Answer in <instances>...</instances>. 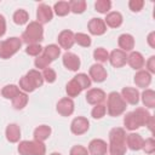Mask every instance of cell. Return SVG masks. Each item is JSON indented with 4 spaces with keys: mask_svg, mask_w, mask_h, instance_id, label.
Segmentation results:
<instances>
[{
    "mask_svg": "<svg viewBox=\"0 0 155 155\" xmlns=\"http://www.w3.org/2000/svg\"><path fill=\"white\" fill-rule=\"evenodd\" d=\"M21 39H22V42H24L27 45L40 44L44 40V28H42V24H40L36 21L29 22V24L27 25L25 30L23 31Z\"/></svg>",
    "mask_w": 155,
    "mask_h": 155,
    "instance_id": "cell-1",
    "label": "cell"
},
{
    "mask_svg": "<svg viewBox=\"0 0 155 155\" xmlns=\"http://www.w3.org/2000/svg\"><path fill=\"white\" fill-rule=\"evenodd\" d=\"M126 102L119 92H110L107 98V111L110 116H119L126 110Z\"/></svg>",
    "mask_w": 155,
    "mask_h": 155,
    "instance_id": "cell-2",
    "label": "cell"
},
{
    "mask_svg": "<svg viewBox=\"0 0 155 155\" xmlns=\"http://www.w3.org/2000/svg\"><path fill=\"white\" fill-rule=\"evenodd\" d=\"M19 155H45L46 147L39 140H22L18 145Z\"/></svg>",
    "mask_w": 155,
    "mask_h": 155,
    "instance_id": "cell-3",
    "label": "cell"
},
{
    "mask_svg": "<svg viewBox=\"0 0 155 155\" xmlns=\"http://www.w3.org/2000/svg\"><path fill=\"white\" fill-rule=\"evenodd\" d=\"M22 46V40L17 36L8 38L4 41H0V58L7 59L11 58Z\"/></svg>",
    "mask_w": 155,
    "mask_h": 155,
    "instance_id": "cell-4",
    "label": "cell"
},
{
    "mask_svg": "<svg viewBox=\"0 0 155 155\" xmlns=\"http://www.w3.org/2000/svg\"><path fill=\"white\" fill-rule=\"evenodd\" d=\"M88 128H90V121L84 116L75 117L71 121V125H70V131L76 136L84 134L85 132L88 131Z\"/></svg>",
    "mask_w": 155,
    "mask_h": 155,
    "instance_id": "cell-5",
    "label": "cell"
},
{
    "mask_svg": "<svg viewBox=\"0 0 155 155\" xmlns=\"http://www.w3.org/2000/svg\"><path fill=\"white\" fill-rule=\"evenodd\" d=\"M88 74H90V79L94 82H103L108 76V73H107L105 68L99 63L92 64L90 67Z\"/></svg>",
    "mask_w": 155,
    "mask_h": 155,
    "instance_id": "cell-6",
    "label": "cell"
},
{
    "mask_svg": "<svg viewBox=\"0 0 155 155\" xmlns=\"http://www.w3.org/2000/svg\"><path fill=\"white\" fill-rule=\"evenodd\" d=\"M105 99H107L105 92L101 88H90L86 93V101L88 104H92V105L103 104Z\"/></svg>",
    "mask_w": 155,
    "mask_h": 155,
    "instance_id": "cell-7",
    "label": "cell"
},
{
    "mask_svg": "<svg viewBox=\"0 0 155 155\" xmlns=\"http://www.w3.org/2000/svg\"><path fill=\"white\" fill-rule=\"evenodd\" d=\"M53 17V11L52 8L46 5V4H40L36 8V22H39L40 24H45L48 23Z\"/></svg>",
    "mask_w": 155,
    "mask_h": 155,
    "instance_id": "cell-8",
    "label": "cell"
},
{
    "mask_svg": "<svg viewBox=\"0 0 155 155\" xmlns=\"http://www.w3.org/2000/svg\"><path fill=\"white\" fill-rule=\"evenodd\" d=\"M108 61L110 62V64L114 68H121L127 63V54H126V52L121 51L120 48H116L110 52Z\"/></svg>",
    "mask_w": 155,
    "mask_h": 155,
    "instance_id": "cell-9",
    "label": "cell"
},
{
    "mask_svg": "<svg viewBox=\"0 0 155 155\" xmlns=\"http://www.w3.org/2000/svg\"><path fill=\"white\" fill-rule=\"evenodd\" d=\"M57 111L59 115L62 116H70L74 113V102L71 98L69 97H64L62 99H59V102L57 103Z\"/></svg>",
    "mask_w": 155,
    "mask_h": 155,
    "instance_id": "cell-10",
    "label": "cell"
},
{
    "mask_svg": "<svg viewBox=\"0 0 155 155\" xmlns=\"http://www.w3.org/2000/svg\"><path fill=\"white\" fill-rule=\"evenodd\" d=\"M57 40H58L59 46H61L62 48L67 50V51H68L69 48H71L73 45L75 44V40H74V33H73L71 30H68V29L62 30V31L58 34Z\"/></svg>",
    "mask_w": 155,
    "mask_h": 155,
    "instance_id": "cell-11",
    "label": "cell"
},
{
    "mask_svg": "<svg viewBox=\"0 0 155 155\" xmlns=\"http://www.w3.org/2000/svg\"><path fill=\"white\" fill-rule=\"evenodd\" d=\"M108 150V144L103 139H92L88 144V154L91 155H105Z\"/></svg>",
    "mask_w": 155,
    "mask_h": 155,
    "instance_id": "cell-12",
    "label": "cell"
},
{
    "mask_svg": "<svg viewBox=\"0 0 155 155\" xmlns=\"http://www.w3.org/2000/svg\"><path fill=\"white\" fill-rule=\"evenodd\" d=\"M87 28H88V31L92 34V35H103L105 31H107V25L104 23V21L102 18H92L90 19L88 24H87Z\"/></svg>",
    "mask_w": 155,
    "mask_h": 155,
    "instance_id": "cell-13",
    "label": "cell"
},
{
    "mask_svg": "<svg viewBox=\"0 0 155 155\" xmlns=\"http://www.w3.org/2000/svg\"><path fill=\"white\" fill-rule=\"evenodd\" d=\"M63 65L68 69V70H71V71H76L79 68H80V58L73 53V52H65L63 54Z\"/></svg>",
    "mask_w": 155,
    "mask_h": 155,
    "instance_id": "cell-14",
    "label": "cell"
},
{
    "mask_svg": "<svg viewBox=\"0 0 155 155\" xmlns=\"http://www.w3.org/2000/svg\"><path fill=\"white\" fill-rule=\"evenodd\" d=\"M120 94L124 101L131 105H136L139 102V92L134 87H124Z\"/></svg>",
    "mask_w": 155,
    "mask_h": 155,
    "instance_id": "cell-15",
    "label": "cell"
},
{
    "mask_svg": "<svg viewBox=\"0 0 155 155\" xmlns=\"http://www.w3.org/2000/svg\"><path fill=\"white\" fill-rule=\"evenodd\" d=\"M127 63L130 64V67L134 70H142V68L145 64L144 57L140 52L138 51H133L130 53V56H127Z\"/></svg>",
    "mask_w": 155,
    "mask_h": 155,
    "instance_id": "cell-16",
    "label": "cell"
},
{
    "mask_svg": "<svg viewBox=\"0 0 155 155\" xmlns=\"http://www.w3.org/2000/svg\"><path fill=\"white\" fill-rule=\"evenodd\" d=\"M125 143H126V147L130 148L131 150H140L143 148L144 139L138 133H130L126 136Z\"/></svg>",
    "mask_w": 155,
    "mask_h": 155,
    "instance_id": "cell-17",
    "label": "cell"
},
{
    "mask_svg": "<svg viewBox=\"0 0 155 155\" xmlns=\"http://www.w3.org/2000/svg\"><path fill=\"white\" fill-rule=\"evenodd\" d=\"M134 84L138 86V87H142V88H145L150 85L151 82V74L148 73L147 70H138L134 75Z\"/></svg>",
    "mask_w": 155,
    "mask_h": 155,
    "instance_id": "cell-18",
    "label": "cell"
},
{
    "mask_svg": "<svg viewBox=\"0 0 155 155\" xmlns=\"http://www.w3.org/2000/svg\"><path fill=\"white\" fill-rule=\"evenodd\" d=\"M117 44L121 51L128 52L132 51V48L134 47V39L131 34H121L117 39Z\"/></svg>",
    "mask_w": 155,
    "mask_h": 155,
    "instance_id": "cell-19",
    "label": "cell"
},
{
    "mask_svg": "<svg viewBox=\"0 0 155 155\" xmlns=\"http://www.w3.org/2000/svg\"><path fill=\"white\" fill-rule=\"evenodd\" d=\"M5 134H6V139L10 143H17L21 138V128L17 124H10L6 127Z\"/></svg>",
    "mask_w": 155,
    "mask_h": 155,
    "instance_id": "cell-20",
    "label": "cell"
},
{
    "mask_svg": "<svg viewBox=\"0 0 155 155\" xmlns=\"http://www.w3.org/2000/svg\"><path fill=\"white\" fill-rule=\"evenodd\" d=\"M103 21H104L105 25H108L110 28H119L122 24V15L120 12L113 11V12H109Z\"/></svg>",
    "mask_w": 155,
    "mask_h": 155,
    "instance_id": "cell-21",
    "label": "cell"
},
{
    "mask_svg": "<svg viewBox=\"0 0 155 155\" xmlns=\"http://www.w3.org/2000/svg\"><path fill=\"white\" fill-rule=\"evenodd\" d=\"M25 76H27V79L29 80V82L31 84V86H33L35 90L39 88V87H41L42 84H44L42 74H41L39 70L31 69V70H29V71L25 74Z\"/></svg>",
    "mask_w": 155,
    "mask_h": 155,
    "instance_id": "cell-22",
    "label": "cell"
},
{
    "mask_svg": "<svg viewBox=\"0 0 155 155\" xmlns=\"http://www.w3.org/2000/svg\"><path fill=\"white\" fill-rule=\"evenodd\" d=\"M59 54H61V48H59L57 45H54V44L47 45V46L44 47V50H42V56H44L45 58H47L51 63H52L53 61H56Z\"/></svg>",
    "mask_w": 155,
    "mask_h": 155,
    "instance_id": "cell-23",
    "label": "cell"
},
{
    "mask_svg": "<svg viewBox=\"0 0 155 155\" xmlns=\"http://www.w3.org/2000/svg\"><path fill=\"white\" fill-rule=\"evenodd\" d=\"M126 132L121 127H114L109 132V140L110 143H125L126 140Z\"/></svg>",
    "mask_w": 155,
    "mask_h": 155,
    "instance_id": "cell-24",
    "label": "cell"
},
{
    "mask_svg": "<svg viewBox=\"0 0 155 155\" xmlns=\"http://www.w3.org/2000/svg\"><path fill=\"white\" fill-rule=\"evenodd\" d=\"M51 134V127L47 125H40L34 130V139L39 142L46 140Z\"/></svg>",
    "mask_w": 155,
    "mask_h": 155,
    "instance_id": "cell-25",
    "label": "cell"
},
{
    "mask_svg": "<svg viewBox=\"0 0 155 155\" xmlns=\"http://www.w3.org/2000/svg\"><path fill=\"white\" fill-rule=\"evenodd\" d=\"M133 114L136 115V117H137V120L139 122V126H147L148 122H149V120L153 116L145 108H137L133 111Z\"/></svg>",
    "mask_w": 155,
    "mask_h": 155,
    "instance_id": "cell-26",
    "label": "cell"
},
{
    "mask_svg": "<svg viewBox=\"0 0 155 155\" xmlns=\"http://www.w3.org/2000/svg\"><path fill=\"white\" fill-rule=\"evenodd\" d=\"M19 93H21L19 87H18L17 85H13V84L6 85V86L1 90V94H2V97L6 98V99H13V98H15L16 96H18Z\"/></svg>",
    "mask_w": 155,
    "mask_h": 155,
    "instance_id": "cell-27",
    "label": "cell"
},
{
    "mask_svg": "<svg viewBox=\"0 0 155 155\" xmlns=\"http://www.w3.org/2000/svg\"><path fill=\"white\" fill-rule=\"evenodd\" d=\"M124 125L130 131H134V130H137V128L140 127L139 126V122H138V120L136 117V115L133 114V111L132 113H127L125 115V117H124Z\"/></svg>",
    "mask_w": 155,
    "mask_h": 155,
    "instance_id": "cell-28",
    "label": "cell"
},
{
    "mask_svg": "<svg viewBox=\"0 0 155 155\" xmlns=\"http://www.w3.org/2000/svg\"><path fill=\"white\" fill-rule=\"evenodd\" d=\"M81 87L78 85V82L74 80V79H71L68 84H67V86H65V92H67V94H68V97H70V98H74V97H78L80 93H81Z\"/></svg>",
    "mask_w": 155,
    "mask_h": 155,
    "instance_id": "cell-29",
    "label": "cell"
},
{
    "mask_svg": "<svg viewBox=\"0 0 155 155\" xmlns=\"http://www.w3.org/2000/svg\"><path fill=\"white\" fill-rule=\"evenodd\" d=\"M142 102L145 107L148 108H154L155 107V92L150 88H147L142 93Z\"/></svg>",
    "mask_w": 155,
    "mask_h": 155,
    "instance_id": "cell-30",
    "label": "cell"
},
{
    "mask_svg": "<svg viewBox=\"0 0 155 155\" xmlns=\"http://www.w3.org/2000/svg\"><path fill=\"white\" fill-rule=\"evenodd\" d=\"M28 103V96L27 93L24 92H21L18 96H16L13 99H12V107L16 109V110H21L23 109Z\"/></svg>",
    "mask_w": 155,
    "mask_h": 155,
    "instance_id": "cell-31",
    "label": "cell"
},
{
    "mask_svg": "<svg viewBox=\"0 0 155 155\" xmlns=\"http://www.w3.org/2000/svg\"><path fill=\"white\" fill-rule=\"evenodd\" d=\"M68 4L70 7V11L73 13L80 15V13L85 12V10H86V1L85 0H71Z\"/></svg>",
    "mask_w": 155,
    "mask_h": 155,
    "instance_id": "cell-32",
    "label": "cell"
},
{
    "mask_svg": "<svg viewBox=\"0 0 155 155\" xmlns=\"http://www.w3.org/2000/svg\"><path fill=\"white\" fill-rule=\"evenodd\" d=\"M53 10H54V13L57 16H59V17H64L70 12V7H69V4L67 1L56 2L54 6H53Z\"/></svg>",
    "mask_w": 155,
    "mask_h": 155,
    "instance_id": "cell-33",
    "label": "cell"
},
{
    "mask_svg": "<svg viewBox=\"0 0 155 155\" xmlns=\"http://www.w3.org/2000/svg\"><path fill=\"white\" fill-rule=\"evenodd\" d=\"M28 21H29V15H28V12H27L25 10L19 8V10H17V11L13 13V22H15L16 24L23 25V24H25Z\"/></svg>",
    "mask_w": 155,
    "mask_h": 155,
    "instance_id": "cell-34",
    "label": "cell"
},
{
    "mask_svg": "<svg viewBox=\"0 0 155 155\" xmlns=\"http://www.w3.org/2000/svg\"><path fill=\"white\" fill-rule=\"evenodd\" d=\"M73 79L78 82V85L81 87V90H86V88L91 87V79H90V76H87L84 73H80V74L75 75Z\"/></svg>",
    "mask_w": 155,
    "mask_h": 155,
    "instance_id": "cell-35",
    "label": "cell"
},
{
    "mask_svg": "<svg viewBox=\"0 0 155 155\" xmlns=\"http://www.w3.org/2000/svg\"><path fill=\"white\" fill-rule=\"evenodd\" d=\"M126 148V143H109L110 155H125Z\"/></svg>",
    "mask_w": 155,
    "mask_h": 155,
    "instance_id": "cell-36",
    "label": "cell"
},
{
    "mask_svg": "<svg viewBox=\"0 0 155 155\" xmlns=\"http://www.w3.org/2000/svg\"><path fill=\"white\" fill-rule=\"evenodd\" d=\"M74 40L78 45L82 46V47H88L91 46V38L85 34V33H76L74 34Z\"/></svg>",
    "mask_w": 155,
    "mask_h": 155,
    "instance_id": "cell-37",
    "label": "cell"
},
{
    "mask_svg": "<svg viewBox=\"0 0 155 155\" xmlns=\"http://www.w3.org/2000/svg\"><path fill=\"white\" fill-rule=\"evenodd\" d=\"M93 58L99 62V63H105L108 59H109V53L105 48L103 47H97L94 51H93Z\"/></svg>",
    "mask_w": 155,
    "mask_h": 155,
    "instance_id": "cell-38",
    "label": "cell"
},
{
    "mask_svg": "<svg viewBox=\"0 0 155 155\" xmlns=\"http://www.w3.org/2000/svg\"><path fill=\"white\" fill-rule=\"evenodd\" d=\"M111 7V2L109 0H98L94 4V8L96 11H98L99 13H107Z\"/></svg>",
    "mask_w": 155,
    "mask_h": 155,
    "instance_id": "cell-39",
    "label": "cell"
},
{
    "mask_svg": "<svg viewBox=\"0 0 155 155\" xmlns=\"http://www.w3.org/2000/svg\"><path fill=\"white\" fill-rule=\"evenodd\" d=\"M42 50H44V47H41L40 44H31V45H27L25 52L29 56L38 57V56H40V53L42 52Z\"/></svg>",
    "mask_w": 155,
    "mask_h": 155,
    "instance_id": "cell-40",
    "label": "cell"
},
{
    "mask_svg": "<svg viewBox=\"0 0 155 155\" xmlns=\"http://www.w3.org/2000/svg\"><path fill=\"white\" fill-rule=\"evenodd\" d=\"M107 113V107L104 104H97L93 107L92 111H91V115L93 119H102Z\"/></svg>",
    "mask_w": 155,
    "mask_h": 155,
    "instance_id": "cell-41",
    "label": "cell"
},
{
    "mask_svg": "<svg viewBox=\"0 0 155 155\" xmlns=\"http://www.w3.org/2000/svg\"><path fill=\"white\" fill-rule=\"evenodd\" d=\"M41 74H42L44 80H45L46 82H48V84L54 82V81H56V79H57L56 71H54L52 68H46V69H44V71H42Z\"/></svg>",
    "mask_w": 155,
    "mask_h": 155,
    "instance_id": "cell-42",
    "label": "cell"
},
{
    "mask_svg": "<svg viewBox=\"0 0 155 155\" xmlns=\"http://www.w3.org/2000/svg\"><path fill=\"white\" fill-rule=\"evenodd\" d=\"M142 149L144 150L145 154H153L155 151V140H154V138L150 137V138L145 139L144 143H143V148Z\"/></svg>",
    "mask_w": 155,
    "mask_h": 155,
    "instance_id": "cell-43",
    "label": "cell"
},
{
    "mask_svg": "<svg viewBox=\"0 0 155 155\" xmlns=\"http://www.w3.org/2000/svg\"><path fill=\"white\" fill-rule=\"evenodd\" d=\"M34 64H35V67H36L38 69H46V68H48V65L51 64V62L41 54V56H38V57L35 58Z\"/></svg>",
    "mask_w": 155,
    "mask_h": 155,
    "instance_id": "cell-44",
    "label": "cell"
},
{
    "mask_svg": "<svg viewBox=\"0 0 155 155\" xmlns=\"http://www.w3.org/2000/svg\"><path fill=\"white\" fill-rule=\"evenodd\" d=\"M19 90H22L24 92H33V91H35V88L31 86V84L29 82V80L27 79L25 75L23 78H21V80H19Z\"/></svg>",
    "mask_w": 155,
    "mask_h": 155,
    "instance_id": "cell-45",
    "label": "cell"
},
{
    "mask_svg": "<svg viewBox=\"0 0 155 155\" xmlns=\"http://www.w3.org/2000/svg\"><path fill=\"white\" fill-rule=\"evenodd\" d=\"M143 6H144L143 0H130V2H128V7L133 12H139L143 8Z\"/></svg>",
    "mask_w": 155,
    "mask_h": 155,
    "instance_id": "cell-46",
    "label": "cell"
},
{
    "mask_svg": "<svg viewBox=\"0 0 155 155\" xmlns=\"http://www.w3.org/2000/svg\"><path fill=\"white\" fill-rule=\"evenodd\" d=\"M69 155H90V154H88V150L85 147H82V145H74L70 149Z\"/></svg>",
    "mask_w": 155,
    "mask_h": 155,
    "instance_id": "cell-47",
    "label": "cell"
},
{
    "mask_svg": "<svg viewBox=\"0 0 155 155\" xmlns=\"http://www.w3.org/2000/svg\"><path fill=\"white\" fill-rule=\"evenodd\" d=\"M145 65H147V71L150 74H154L155 73V56H151L145 63Z\"/></svg>",
    "mask_w": 155,
    "mask_h": 155,
    "instance_id": "cell-48",
    "label": "cell"
},
{
    "mask_svg": "<svg viewBox=\"0 0 155 155\" xmlns=\"http://www.w3.org/2000/svg\"><path fill=\"white\" fill-rule=\"evenodd\" d=\"M6 31V19L2 15H0V36H2Z\"/></svg>",
    "mask_w": 155,
    "mask_h": 155,
    "instance_id": "cell-49",
    "label": "cell"
},
{
    "mask_svg": "<svg viewBox=\"0 0 155 155\" xmlns=\"http://www.w3.org/2000/svg\"><path fill=\"white\" fill-rule=\"evenodd\" d=\"M147 40H148V44L150 45V47L154 48V47H155V33L151 31V33L148 35V39H147Z\"/></svg>",
    "mask_w": 155,
    "mask_h": 155,
    "instance_id": "cell-50",
    "label": "cell"
},
{
    "mask_svg": "<svg viewBox=\"0 0 155 155\" xmlns=\"http://www.w3.org/2000/svg\"><path fill=\"white\" fill-rule=\"evenodd\" d=\"M148 128H149V131L150 132H153L154 131V116H151V119L149 120V122H148Z\"/></svg>",
    "mask_w": 155,
    "mask_h": 155,
    "instance_id": "cell-51",
    "label": "cell"
},
{
    "mask_svg": "<svg viewBox=\"0 0 155 155\" xmlns=\"http://www.w3.org/2000/svg\"><path fill=\"white\" fill-rule=\"evenodd\" d=\"M50 155H62V154H59V153H52V154H50Z\"/></svg>",
    "mask_w": 155,
    "mask_h": 155,
    "instance_id": "cell-52",
    "label": "cell"
}]
</instances>
